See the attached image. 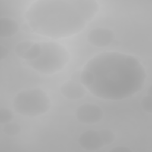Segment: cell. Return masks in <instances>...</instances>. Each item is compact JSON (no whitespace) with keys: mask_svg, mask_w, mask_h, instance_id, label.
<instances>
[{"mask_svg":"<svg viewBox=\"0 0 152 152\" xmlns=\"http://www.w3.org/2000/svg\"><path fill=\"white\" fill-rule=\"evenodd\" d=\"M52 103L48 94L40 88L21 91L13 99L15 111L24 116L34 118L46 113L51 107Z\"/></svg>","mask_w":152,"mask_h":152,"instance_id":"cell-4","label":"cell"},{"mask_svg":"<svg viewBox=\"0 0 152 152\" xmlns=\"http://www.w3.org/2000/svg\"><path fill=\"white\" fill-rule=\"evenodd\" d=\"M42 47L40 43L34 42L33 45L29 49V50L23 56L22 59L26 62L31 61L37 58L41 54Z\"/></svg>","mask_w":152,"mask_h":152,"instance_id":"cell-10","label":"cell"},{"mask_svg":"<svg viewBox=\"0 0 152 152\" xmlns=\"http://www.w3.org/2000/svg\"><path fill=\"white\" fill-rule=\"evenodd\" d=\"M78 144L88 151H97L105 145L100 130H88L83 132L78 138Z\"/></svg>","mask_w":152,"mask_h":152,"instance_id":"cell-7","label":"cell"},{"mask_svg":"<svg viewBox=\"0 0 152 152\" xmlns=\"http://www.w3.org/2000/svg\"><path fill=\"white\" fill-rule=\"evenodd\" d=\"M0 36L1 37H10L15 35L19 30L18 23L10 18L4 17L0 20Z\"/></svg>","mask_w":152,"mask_h":152,"instance_id":"cell-9","label":"cell"},{"mask_svg":"<svg viewBox=\"0 0 152 152\" xmlns=\"http://www.w3.org/2000/svg\"><path fill=\"white\" fill-rule=\"evenodd\" d=\"M115 39L113 31L108 28L96 27L91 30L87 34V40L91 45L104 48L110 45Z\"/></svg>","mask_w":152,"mask_h":152,"instance_id":"cell-6","label":"cell"},{"mask_svg":"<svg viewBox=\"0 0 152 152\" xmlns=\"http://www.w3.org/2000/svg\"><path fill=\"white\" fill-rule=\"evenodd\" d=\"M40 55L34 60L26 62L34 70L51 75L62 70L70 60V54L62 45L53 41L40 42Z\"/></svg>","mask_w":152,"mask_h":152,"instance_id":"cell-3","label":"cell"},{"mask_svg":"<svg viewBox=\"0 0 152 152\" xmlns=\"http://www.w3.org/2000/svg\"><path fill=\"white\" fill-rule=\"evenodd\" d=\"M110 151H117V152H125V151H131V150L126 147L124 146H117L111 149Z\"/></svg>","mask_w":152,"mask_h":152,"instance_id":"cell-17","label":"cell"},{"mask_svg":"<svg viewBox=\"0 0 152 152\" xmlns=\"http://www.w3.org/2000/svg\"><path fill=\"white\" fill-rule=\"evenodd\" d=\"M60 91L65 98L69 100L81 99L86 94V88L81 83L71 80L64 83L60 87Z\"/></svg>","mask_w":152,"mask_h":152,"instance_id":"cell-8","label":"cell"},{"mask_svg":"<svg viewBox=\"0 0 152 152\" xmlns=\"http://www.w3.org/2000/svg\"><path fill=\"white\" fill-rule=\"evenodd\" d=\"M14 118V113L11 110L6 107H1L0 109V123L6 124L10 122Z\"/></svg>","mask_w":152,"mask_h":152,"instance_id":"cell-13","label":"cell"},{"mask_svg":"<svg viewBox=\"0 0 152 152\" xmlns=\"http://www.w3.org/2000/svg\"><path fill=\"white\" fill-rule=\"evenodd\" d=\"M141 107L144 111L147 113H151L152 112V97L151 96L148 94L145 96L142 99Z\"/></svg>","mask_w":152,"mask_h":152,"instance_id":"cell-15","label":"cell"},{"mask_svg":"<svg viewBox=\"0 0 152 152\" xmlns=\"http://www.w3.org/2000/svg\"><path fill=\"white\" fill-rule=\"evenodd\" d=\"M100 131L105 145H110L115 141V135L111 130L108 129H103L100 130Z\"/></svg>","mask_w":152,"mask_h":152,"instance_id":"cell-14","label":"cell"},{"mask_svg":"<svg viewBox=\"0 0 152 152\" xmlns=\"http://www.w3.org/2000/svg\"><path fill=\"white\" fill-rule=\"evenodd\" d=\"M77 119L85 124H94L99 122L103 118L102 109L93 103H85L80 106L75 111Z\"/></svg>","mask_w":152,"mask_h":152,"instance_id":"cell-5","label":"cell"},{"mask_svg":"<svg viewBox=\"0 0 152 152\" xmlns=\"http://www.w3.org/2000/svg\"><path fill=\"white\" fill-rule=\"evenodd\" d=\"M34 43V42L31 40L22 41L15 46L14 52L18 57L22 58Z\"/></svg>","mask_w":152,"mask_h":152,"instance_id":"cell-11","label":"cell"},{"mask_svg":"<svg viewBox=\"0 0 152 152\" xmlns=\"http://www.w3.org/2000/svg\"><path fill=\"white\" fill-rule=\"evenodd\" d=\"M99 9L94 0H39L28 8L24 18L32 32L61 39L81 32Z\"/></svg>","mask_w":152,"mask_h":152,"instance_id":"cell-2","label":"cell"},{"mask_svg":"<svg viewBox=\"0 0 152 152\" xmlns=\"http://www.w3.org/2000/svg\"><path fill=\"white\" fill-rule=\"evenodd\" d=\"M8 50L3 45L0 46V60L2 61L5 59L8 55Z\"/></svg>","mask_w":152,"mask_h":152,"instance_id":"cell-16","label":"cell"},{"mask_svg":"<svg viewBox=\"0 0 152 152\" xmlns=\"http://www.w3.org/2000/svg\"><path fill=\"white\" fill-rule=\"evenodd\" d=\"M146 78L145 68L135 57L105 52L96 55L84 65L80 81L94 96L118 100L140 91Z\"/></svg>","mask_w":152,"mask_h":152,"instance_id":"cell-1","label":"cell"},{"mask_svg":"<svg viewBox=\"0 0 152 152\" xmlns=\"http://www.w3.org/2000/svg\"><path fill=\"white\" fill-rule=\"evenodd\" d=\"M3 131L7 135L14 136L20 132L21 127L17 123L9 122L5 124Z\"/></svg>","mask_w":152,"mask_h":152,"instance_id":"cell-12","label":"cell"}]
</instances>
